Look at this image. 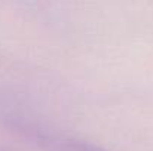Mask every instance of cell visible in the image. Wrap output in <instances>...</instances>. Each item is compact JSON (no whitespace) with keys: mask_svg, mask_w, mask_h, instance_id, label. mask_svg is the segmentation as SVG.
I'll return each instance as SVG.
<instances>
[{"mask_svg":"<svg viewBox=\"0 0 153 151\" xmlns=\"http://www.w3.org/2000/svg\"><path fill=\"white\" fill-rule=\"evenodd\" d=\"M21 132L28 135L31 139H34L36 144L43 147L48 151H105L104 148L80 141V139H73V138H59L53 136L46 132H43L40 127L34 126L31 122H24L19 127Z\"/></svg>","mask_w":153,"mask_h":151,"instance_id":"cell-1","label":"cell"},{"mask_svg":"<svg viewBox=\"0 0 153 151\" xmlns=\"http://www.w3.org/2000/svg\"><path fill=\"white\" fill-rule=\"evenodd\" d=\"M0 151H1V150H0Z\"/></svg>","mask_w":153,"mask_h":151,"instance_id":"cell-2","label":"cell"}]
</instances>
